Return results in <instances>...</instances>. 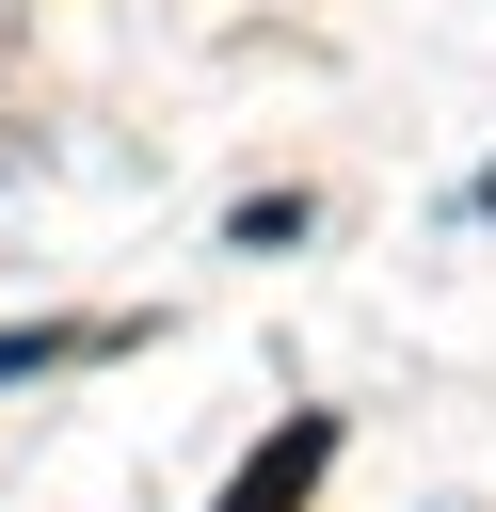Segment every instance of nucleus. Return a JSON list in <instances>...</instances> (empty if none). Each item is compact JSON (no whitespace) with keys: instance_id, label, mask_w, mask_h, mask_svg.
I'll return each instance as SVG.
<instances>
[{"instance_id":"f257e3e1","label":"nucleus","mask_w":496,"mask_h":512,"mask_svg":"<svg viewBox=\"0 0 496 512\" xmlns=\"http://www.w3.org/2000/svg\"><path fill=\"white\" fill-rule=\"evenodd\" d=\"M320 464H336V416H288V432L224 480V512H304V496H320Z\"/></svg>"},{"instance_id":"f03ea898","label":"nucleus","mask_w":496,"mask_h":512,"mask_svg":"<svg viewBox=\"0 0 496 512\" xmlns=\"http://www.w3.org/2000/svg\"><path fill=\"white\" fill-rule=\"evenodd\" d=\"M80 352H112V320H32V336H0V384H32V368H80Z\"/></svg>"},{"instance_id":"7ed1b4c3","label":"nucleus","mask_w":496,"mask_h":512,"mask_svg":"<svg viewBox=\"0 0 496 512\" xmlns=\"http://www.w3.org/2000/svg\"><path fill=\"white\" fill-rule=\"evenodd\" d=\"M480 208H496V176H480Z\"/></svg>"}]
</instances>
